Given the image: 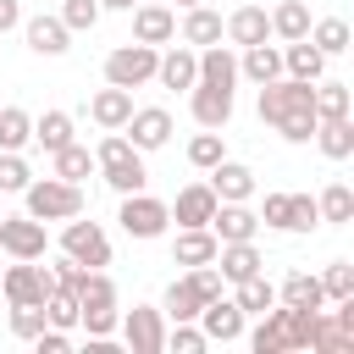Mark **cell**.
I'll list each match as a JSON object with an SVG mask.
<instances>
[{"label":"cell","mask_w":354,"mask_h":354,"mask_svg":"<svg viewBox=\"0 0 354 354\" xmlns=\"http://www.w3.org/2000/svg\"><path fill=\"white\" fill-rule=\"evenodd\" d=\"M260 111L271 122H282L288 138H310L315 127V94L304 83H282V88H260Z\"/></svg>","instance_id":"cell-1"},{"label":"cell","mask_w":354,"mask_h":354,"mask_svg":"<svg viewBox=\"0 0 354 354\" xmlns=\"http://www.w3.org/2000/svg\"><path fill=\"white\" fill-rule=\"evenodd\" d=\"M310 326H315V310H277V321L254 332V348H260V354L299 348V343H310Z\"/></svg>","instance_id":"cell-2"},{"label":"cell","mask_w":354,"mask_h":354,"mask_svg":"<svg viewBox=\"0 0 354 354\" xmlns=\"http://www.w3.org/2000/svg\"><path fill=\"white\" fill-rule=\"evenodd\" d=\"M72 299H77V315L88 321V332H105V326H111V282H100V277H83Z\"/></svg>","instance_id":"cell-3"},{"label":"cell","mask_w":354,"mask_h":354,"mask_svg":"<svg viewBox=\"0 0 354 354\" xmlns=\"http://www.w3.org/2000/svg\"><path fill=\"white\" fill-rule=\"evenodd\" d=\"M210 299H216V277H210V271H199V277H188V282H177V288L166 293V304H171L177 321H183V315H199Z\"/></svg>","instance_id":"cell-4"},{"label":"cell","mask_w":354,"mask_h":354,"mask_svg":"<svg viewBox=\"0 0 354 354\" xmlns=\"http://www.w3.org/2000/svg\"><path fill=\"white\" fill-rule=\"evenodd\" d=\"M66 254H72V266H105V238H100V227L94 221H72L66 227Z\"/></svg>","instance_id":"cell-5"},{"label":"cell","mask_w":354,"mask_h":354,"mask_svg":"<svg viewBox=\"0 0 354 354\" xmlns=\"http://www.w3.org/2000/svg\"><path fill=\"white\" fill-rule=\"evenodd\" d=\"M100 160H105V171H111V183H116V188H138V183H144V166H138V155H133L122 138H105Z\"/></svg>","instance_id":"cell-6"},{"label":"cell","mask_w":354,"mask_h":354,"mask_svg":"<svg viewBox=\"0 0 354 354\" xmlns=\"http://www.w3.org/2000/svg\"><path fill=\"white\" fill-rule=\"evenodd\" d=\"M28 205H33V216H77V188L72 183H39L28 194Z\"/></svg>","instance_id":"cell-7"},{"label":"cell","mask_w":354,"mask_h":354,"mask_svg":"<svg viewBox=\"0 0 354 354\" xmlns=\"http://www.w3.org/2000/svg\"><path fill=\"white\" fill-rule=\"evenodd\" d=\"M149 72H155V55H149L144 44H133V50H116V55H111V83H116V88H133V83H138V77H149Z\"/></svg>","instance_id":"cell-8"},{"label":"cell","mask_w":354,"mask_h":354,"mask_svg":"<svg viewBox=\"0 0 354 354\" xmlns=\"http://www.w3.org/2000/svg\"><path fill=\"white\" fill-rule=\"evenodd\" d=\"M160 221H166V210H160L155 199H127V205H122V227H127L133 238H155Z\"/></svg>","instance_id":"cell-9"},{"label":"cell","mask_w":354,"mask_h":354,"mask_svg":"<svg viewBox=\"0 0 354 354\" xmlns=\"http://www.w3.org/2000/svg\"><path fill=\"white\" fill-rule=\"evenodd\" d=\"M0 243L11 249V254H44V227L39 221H0Z\"/></svg>","instance_id":"cell-10"},{"label":"cell","mask_w":354,"mask_h":354,"mask_svg":"<svg viewBox=\"0 0 354 354\" xmlns=\"http://www.w3.org/2000/svg\"><path fill=\"white\" fill-rule=\"evenodd\" d=\"M266 221L310 227V221H315V205H310V199H293V194H271V199H266Z\"/></svg>","instance_id":"cell-11"},{"label":"cell","mask_w":354,"mask_h":354,"mask_svg":"<svg viewBox=\"0 0 354 354\" xmlns=\"http://www.w3.org/2000/svg\"><path fill=\"white\" fill-rule=\"evenodd\" d=\"M6 293H11L17 304H39V299L50 293V277H44V271H33V266H17V271L6 277Z\"/></svg>","instance_id":"cell-12"},{"label":"cell","mask_w":354,"mask_h":354,"mask_svg":"<svg viewBox=\"0 0 354 354\" xmlns=\"http://www.w3.org/2000/svg\"><path fill=\"white\" fill-rule=\"evenodd\" d=\"M194 111H199V122H205V127L227 122V111H232V88H221V83H205V88L194 94Z\"/></svg>","instance_id":"cell-13"},{"label":"cell","mask_w":354,"mask_h":354,"mask_svg":"<svg viewBox=\"0 0 354 354\" xmlns=\"http://www.w3.org/2000/svg\"><path fill=\"white\" fill-rule=\"evenodd\" d=\"M127 343H133L138 354H155V348H160V321H155V310H133V315H127Z\"/></svg>","instance_id":"cell-14"},{"label":"cell","mask_w":354,"mask_h":354,"mask_svg":"<svg viewBox=\"0 0 354 354\" xmlns=\"http://www.w3.org/2000/svg\"><path fill=\"white\" fill-rule=\"evenodd\" d=\"M205 326H210V337H238V326H243V310L238 304H221V299H210L205 304Z\"/></svg>","instance_id":"cell-15"},{"label":"cell","mask_w":354,"mask_h":354,"mask_svg":"<svg viewBox=\"0 0 354 354\" xmlns=\"http://www.w3.org/2000/svg\"><path fill=\"white\" fill-rule=\"evenodd\" d=\"M177 216H183L188 227H205V221L216 216V194H210V188H188V194L177 199Z\"/></svg>","instance_id":"cell-16"},{"label":"cell","mask_w":354,"mask_h":354,"mask_svg":"<svg viewBox=\"0 0 354 354\" xmlns=\"http://www.w3.org/2000/svg\"><path fill=\"white\" fill-rule=\"evenodd\" d=\"M166 133H171V122H166V111H138V116H133V138H138L144 149H155V144H166Z\"/></svg>","instance_id":"cell-17"},{"label":"cell","mask_w":354,"mask_h":354,"mask_svg":"<svg viewBox=\"0 0 354 354\" xmlns=\"http://www.w3.org/2000/svg\"><path fill=\"white\" fill-rule=\"evenodd\" d=\"M28 44L44 50V55H55V50H66V28L50 22V17H39V22H28Z\"/></svg>","instance_id":"cell-18"},{"label":"cell","mask_w":354,"mask_h":354,"mask_svg":"<svg viewBox=\"0 0 354 354\" xmlns=\"http://www.w3.org/2000/svg\"><path fill=\"white\" fill-rule=\"evenodd\" d=\"M254 266H260V254L249 249V238H238V243L221 254V271H227V277H238V282H243V277H254Z\"/></svg>","instance_id":"cell-19"},{"label":"cell","mask_w":354,"mask_h":354,"mask_svg":"<svg viewBox=\"0 0 354 354\" xmlns=\"http://www.w3.org/2000/svg\"><path fill=\"white\" fill-rule=\"evenodd\" d=\"M210 254H216V243H210L205 232H183V238H177V260H183V266H205Z\"/></svg>","instance_id":"cell-20"},{"label":"cell","mask_w":354,"mask_h":354,"mask_svg":"<svg viewBox=\"0 0 354 354\" xmlns=\"http://www.w3.org/2000/svg\"><path fill=\"white\" fill-rule=\"evenodd\" d=\"M321 304V282L315 277H288V310H315Z\"/></svg>","instance_id":"cell-21"},{"label":"cell","mask_w":354,"mask_h":354,"mask_svg":"<svg viewBox=\"0 0 354 354\" xmlns=\"http://www.w3.org/2000/svg\"><path fill=\"white\" fill-rule=\"evenodd\" d=\"M210 221H216V232H221V238H232V243L254 232V216H249V210H221V216H210Z\"/></svg>","instance_id":"cell-22"},{"label":"cell","mask_w":354,"mask_h":354,"mask_svg":"<svg viewBox=\"0 0 354 354\" xmlns=\"http://www.w3.org/2000/svg\"><path fill=\"white\" fill-rule=\"evenodd\" d=\"M160 77H166L171 88H188V83H194V55H183V50L166 55V61H160Z\"/></svg>","instance_id":"cell-23"},{"label":"cell","mask_w":354,"mask_h":354,"mask_svg":"<svg viewBox=\"0 0 354 354\" xmlns=\"http://www.w3.org/2000/svg\"><path fill=\"white\" fill-rule=\"evenodd\" d=\"M94 116H100V122H111V127H116V122H127V94H122V88L100 94V100H94Z\"/></svg>","instance_id":"cell-24"},{"label":"cell","mask_w":354,"mask_h":354,"mask_svg":"<svg viewBox=\"0 0 354 354\" xmlns=\"http://www.w3.org/2000/svg\"><path fill=\"white\" fill-rule=\"evenodd\" d=\"M232 33H238L243 44H260V39H266V17H260V11H238V17H232Z\"/></svg>","instance_id":"cell-25"},{"label":"cell","mask_w":354,"mask_h":354,"mask_svg":"<svg viewBox=\"0 0 354 354\" xmlns=\"http://www.w3.org/2000/svg\"><path fill=\"white\" fill-rule=\"evenodd\" d=\"M216 188H221L227 199H238V194H249V171H243V166H221V171H216Z\"/></svg>","instance_id":"cell-26"},{"label":"cell","mask_w":354,"mask_h":354,"mask_svg":"<svg viewBox=\"0 0 354 354\" xmlns=\"http://www.w3.org/2000/svg\"><path fill=\"white\" fill-rule=\"evenodd\" d=\"M238 310H271V288H266L260 277H243V299H238Z\"/></svg>","instance_id":"cell-27"},{"label":"cell","mask_w":354,"mask_h":354,"mask_svg":"<svg viewBox=\"0 0 354 354\" xmlns=\"http://www.w3.org/2000/svg\"><path fill=\"white\" fill-rule=\"evenodd\" d=\"M44 304H50V321L55 326H66V321H77V299L61 288V293H44Z\"/></svg>","instance_id":"cell-28"},{"label":"cell","mask_w":354,"mask_h":354,"mask_svg":"<svg viewBox=\"0 0 354 354\" xmlns=\"http://www.w3.org/2000/svg\"><path fill=\"white\" fill-rule=\"evenodd\" d=\"M188 39H199V44H210V39H221V22H216L210 11H194V17H188Z\"/></svg>","instance_id":"cell-29"},{"label":"cell","mask_w":354,"mask_h":354,"mask_svg":"<svg viewBox=\"0 0 354 354\" xmlns=\"http://www.w3.org/2000/svg\"><path fill=\"white\" fill-rule=\"evenodd\" d=\"M205 83H221V88H232V61H227L221 50H210V55H205Z\"/></svg>","instance_id":"cell-30"},{"label":"cell","mask_w":354,"mask_h":354,"mask_svg":"<svg viewBox=\"0 0 354 354\" xmlns=\"http://www.w3.org/2000/svg\"><path fill=\"white\" fill-rule=\"evenodd\" d=\"M55 166H61V177H83V171H88V155L72 149V144H61V149H55Z\"/></svg>","instance_id":"cell-31"},{"label":"cell","mask_w":354,"mask_h":354,"mask_svg":"<svg viewBox=\"0 0 354 354\" xmlns=\"http://www.w3.org/2000/svg\"><path fill=\"white\" fill-rule=\"evenodd\" d=\"M28 138V116L22 111H0V144H22Z\"/></svg>","instance_id":"cell-32"},{"label":"cell","mask_w":354,"mask_h":354,"mask_svg":"<svg viewBox=\"0 0 354 354\" xmlns=\"http://www.w3.org/2000/svg\"><path fill=\"white\" fill-rule=\"evenodd\" d=\"M166 33H171V17L166 11H144L138 17V39H166Z\"/></svg>","instance_id":"cell-33"},{"label":"cell","mask_w":354,"mask_h":354,"mask_svg":"<svg viewBox=\"0 0 354 354\" xmlns=\"http://www.w3.org/2000/svg\"><path fill=\"white\" fill-rule=\"evenodd\" d=\"M288 61H293V72H299V77H315V72H321V50H310V44H293V55H288Z\"/></svg>","instance_id":"cell-34"},{"label":"cell","mask_w":354,"mask_h":354,"mask_svg":"<svg viewBox=\"0 0 354 354\" xmlns=\"http://www.w3.org/2000/svg\"><path fill=\"white\" fill-rule=\"evenodd\" d=\"M188 155H194L199 166H216V160H221V138H216V133H205V138H194V149H188Z\"/></svg>","instance_id":"cell-35"},{"label":"cell","mask_w":354,"mask_h":354,"mask_svg":"<svg viewBox=\"0 0 354 354\" xmlns=\"http://www.w3.org/2000/svg\"><path fill=\"white\" fill-rule=\"evenodd\" d=\"M277 28H282V33H293V39H299V33H304V28H310V22H304V6H282V11H277Z\"/></svg>","instance_id":"cell-36"},{"label":"cell","mask_w":354,"mask_h":354,"mask_svg":"<svg viewBox=\"0 0 354 354\" xmlns=\"http://www.w3.org/2000/svg\"><path fill=\"white\" fill-rule=\"evenodd\" d=\"M249 72H254V77H260V83H266V77H271V72H277V55H271V50H266V44H254V50H249Z\"/></svg>","instance_id":"cell-37"},{"label":"cell","mask_w":354,"mask_h":354,"mask_svg":"<svg viewBox=\"0 0 354 354\" xmlns=\"http://www.w3.org/2000/svg\"><path fill=\"white\" fill-rule=\"evenodd\" d=\"M39 138H44L50 149H61V144H66V116H44V122H39Z\"/></svg>","instance_id":"cell-38"},{"label":"cell","mask_w":354,"mask_h":354,"mask_svg":"<svg viewBox=\"0 0 354 354\" xmlns=\"http://www.w3.org/2000/svg\"><path fill=\"white\" fill-rule=\"evenodd\" d=\"M22 183H28V166H22V160H11V155H6V160H0V188H6V194H11V188H22Z\"/></svg>","instance_id":"cell-39"},{"label":"cell","mask_w":354,"mask_h":354,"mask_svg":"<svg viewBox=\"0 0 354 354\" xmlns=\"http://www.w3.org/2000/svg\"><path fill=\"white\" fill-rule=\"evenodd\" d=\"M348 210H354L348 188H332V194H326V216H332V221H348Z\"/></svg>","instance_id":"cell-40"},{"label":"cell","mask_w":354,"mask_h":354,"mask_svg":"<svg viewBox=\"0 0 354 354\" xmlns=\"http://www.w3.org/2000/svg\"><path fill=\"white\" fill-rule=\"evenodd\" d=\"M326 149H332V155H348V127H343V116H332V127H326Z\"/></svg>","instance_id":"cell-41"},{"label":"cell","mask_w":354,"mask_h":354,"mask_svg":"<svg viewBox=\"0 0 354 354\" xmlns=\"http://www.w3.org/2000/svg\"><path fill=\"white\" fill-rule=\"evenodd\" d=\"M66 22H72V28H88V22H94V0H72V6H66Z\"/></svg>","instance_id":"cell-42"},{"label":"cell","mask_w":354,"mask_h":354,"mask_svg":"<svg viewBox=\"0 0 354 354\" xmlns=\"http://www.w3.org/2000/svg\"><path fill=\"white\" fill-rule=\"evenodd\" d=\"M343 39H348V28H343V22H321V44H326V50H337Z\"/></svg>","instance_id":"cell-43"},{"label":"cell","mask_w":354,"mask_h":354,"mask_svg":"<svg viewBox=\"0 0 354 354\" xmlns=\"http://www.w3.org/2000/svg\"><path fill=\"white\" fill-rule=\"evenodd\" d=\"M326 293H337V299L348 293V266H332V271H326Z\"/></svg>","instance_id":"cell-44"},{"label":"cell","mask_w":354,"mask_h":354,"mask_svg":"<svg viewBox=\"0 0 354 354\" xmlns=\"http://www.w3.org/2000/svg\"><path fill=\"white\" fill-rule=\"evenodd\" d=\"M44 321H39V310L33 304H17V332H39Z\"/></svg>","instance_id":"cell-45"},{"label":"cell","mask_w":354,"mask_h":354,"mask_svg":"<svg viewBox=\"0 0 354 354\" xmlns=\"http://www.w3.org/2000/svg\"><path fill=\"white\" fill-rule=\"evenodd\" d=\"M321 111H326V116H343V88H326V94H321Z\"/></svg>","instance_id":"cell-46"},{"label":"cell","mask_w":354,"mask_h":354,"mask_svg":"<svg viewBox=\"0 0 354 354\" xmlns=\"http://www.w3.org/2000/svg\"><path fill=\"white\" fill-rule=\"evenodd\" d=\"M199 343H205V337H199V332H177V348H183V354H194V348H199Z\"/></svg>","instance_id":"cell-47"},{"label":"cell","mask_w":354,"mask_h":354,"mask_svg":"<svg viewBox=\"0 0 354 354\" xmlns=\"http://www.w3.org/2000/svg\"><path fill=\"white\" fill-rule=\"evenodd\" d=\"M11 22H17V6H11V0H0V28H11Z\"/></svg>","instance_id":"cell-48"},{"label":"cell","mask_w":354,"mask_h":354,"mask_svg":"<svg viewBox=\"0 0 354 354\" xmlns=\"http://www.w3.org/2000/svg\"><path fill=\"white\" fill-rule=\"evenodd\" d=\"M111 6H133V0H111Z\"/></svg>","instance_id":"cell-49"}]
</instances>
